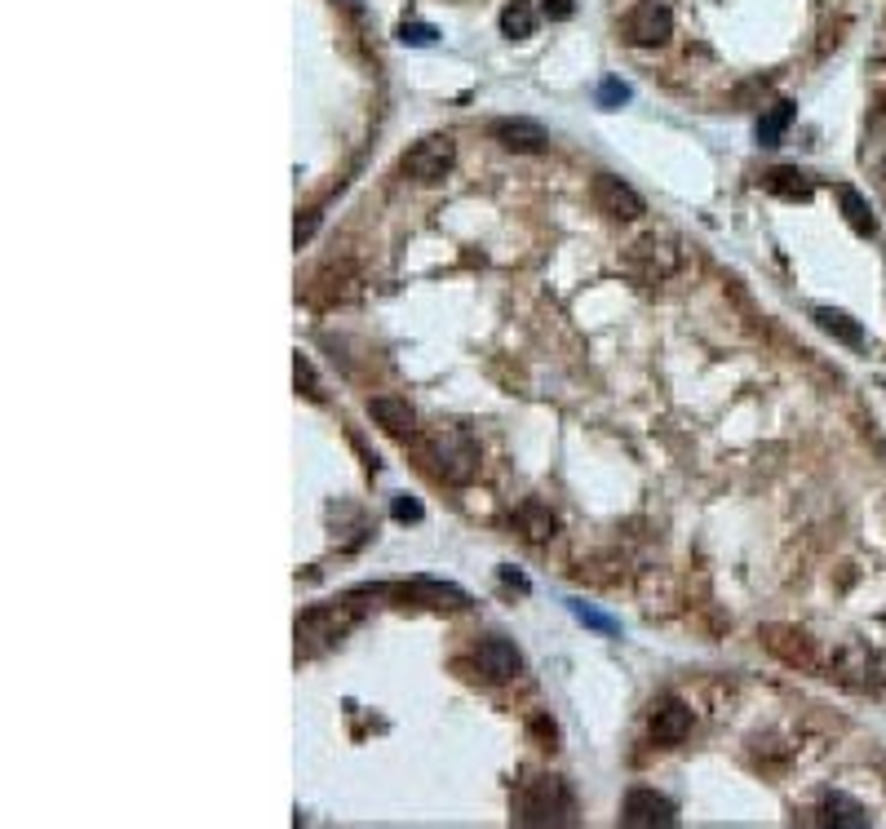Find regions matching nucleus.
I'll return each mask as SVG.
<instances>
[{"label":"nucleus","mask_w":886,"mask_h":829,"mask_svg":"<svg viewBox=\"0 0 886 829\" xmlns=\"http://www.w3.org/2000/svg\"><path fill=\"white\" fill-rule=\"evenodd\" d=\"M576 812L572 785L563 776L537 772L519 785V798H514V821L519 825H568Z\"/></svg>","instance_id":"f257e3e1"},{"label":"nucleus","mask_w":886,"mask_h":829,"mask_svg":"<svg viewBox=\"0 0 886 829\" xmlns=\"http://www.w3.org/2000/svg\"><path fill=\"white\" fill-rule=\"evenodd\" d=\"M678 266H683V249L665 235H643L621 253V271L634 284H665L669 275H678Z\"/></svg>","instance_id":"f03ea898"},{"label":"nucleus","mask_w":886,"mask_h":829,"mask_svg":"<svg viewBox=\"0 0 886 829\" xmlns=\"http://www.w3.org/2000/svg\"><path fill=\"white\" fill-rule=\"evenodd\" d=\"M435 470L448 484H470L479 470V444L470 431H461V426H452V431H439L435 435Z\"/></svg>","instance_id":"7ed1b4c3"},{"label":"nucleus","mask_w":886,"mask_h":829,"mask_svg":"<svg viewBox=\"0 0 886 829\" xmlns=\"http://www.w3.org/2000/svg\"><path fill=\"white\" fill-rule=\"evenodd\" d=\"M452 156H457V147H452L448 133H426V138L412 142V147L404 151L399 173L412 178V182H439L443 173L452 169Z\"/></svg>","instance_id":"20e7f679"},{"label":"nucleus","mask_w":886,"mask_h":829,"mask_svg":"<svg viewBox=\"0 0 886 829\" xmlns=\"http://www.w3.org/2000/svg\"><path fill=\"white\" fill-rule=\"evenodd\" d=\"M621 36L630 40L638 49H652V45H665L674 36V14L661 5V0H638L630 14L621 18Z\"/></svg>","instance_id":"39448f33"},{"label":"nucleus","mask_w":886,"mask_h":829,"mask_svg":"<svg viewBox=\"0 0 886 829\" xmlns=\"http://www.w3.org/2000/svg\"><path fill=\"white\" fill-rule=\"evenodd\" d=\"M590 200H594V209L607 213L612 222H634V218H643V209H647L643 196H638L625 178H616V173H594Z\"/></svg>","instance_id":"423d86ee"},{"label":"nucleus","mask_w":886,"mask_h":829,"mask_svg":"<svg viewBox=\"0 0 886 829\" xmlns=\"http://www.w3.org/2000/svg\"><path fill=\"white\" fill-rule=\"evenodd\" d=\"M674 821H678L674 798L647 790V785L630 790L621 803V825H630V829H656V825H674Z\"/></svg>","instance_id":"0eeeda50"},{"label":"nucleus","mask_w":886,"mask_h":829,"mask_svg":"<svg viewBox=\"0 0 886 829\" xmlns=\"http://www.w3.org/2000/svg\"><path fill=\"white\" fill-rule=\"evenodd\" d=\"M488 133H492V142H501L506 151H519V156H537V151L550 147V133L528 116H501L488 125Z\"/></svg>","instance_id":"6e6552de"},{"label":"nucleus","mask_w":886,"mask_h":829,"mask_svg":"<svg viewBox=\"0 0 886 829\" xmlns=\"http://www.w3.org/2000/svg\"><path fill=\"white\" fill-rule=\"evenodd\" d=\"M350 626V612L346 608H311L302 621H297V648L302 652H319L324 643L342 639Z\"/></svg>","instance_id":"1a4fd4ad"},{"label":"nucleus","mask_w":886,"mask_h":829,"mask_svg":"<svg viewBox=\"0 0 886 829\" xmlns=\"http://www.w3.org/2000/svg\"><path fill=\"white\" fill-rule=\"evenodd\" d=\"M475 661H479V670L488 674L492 683H506V679H519V674H523L519 648H514L510 639H501V634H488V639H479Z\"/></svg>","instance_id":"9d476101"},{"label":"nucleus","mask_w":886,"mask_h":829,"mask_svg":"<svg viewBox=\"0 0 886 829\" xmlns=\"http://www.w3.org/2000/svg\"><path fill=\"white\" fill-rule=\"evenodd\" d=\"M762 643L776 652L785 665H802V670H816V643H811L807 630L798 626H767L762 630Z\"/></svg>","instance_id":"9b49d317"},{"label":"nucleus","mask_w":886,"mask_h":829,"mask_svg":"<svg viewBox=\"0 0 886 829\" xmlns=\"http://www.w3.org/2000/svg\"><path fill=\"white\" fill-rule=\"evenodd\" d=\"M368 417H373L381 431L395 435V439H404V435L417 431V413H412V404H408V399H395V395L368 399Z\"/></svg>","instance_id":"f8f14e48"},{"label":"nucleus","mask_w":886,"mask_h":829,"mask_svg":"<svg viewBox=\"0 0 886 829\" xmlns=\"http://www.w3.org/2000/svg\"><path fill=\"white\" fill-rule=\"evenodd\" d=\"M687 732H692V710H687L683 701L665 697V701L652 710V741H656V745H678Z\"/></svg>","instance_id":"ddd939ff"},{"label":"nucleus","mask_w":886,"mask_h":829,"mask_svg":"<svg viewBox=\"0 0 886 829\" xmlns=\"http://www.w3.org/2000/svg\"><path fill=\"white\" fill-rule=\"evenodd\" d=\"M519 528L528 532V541H550L554 537V528H559V519H554V510L545 506V501H537V497H528L519 506Z\"/></svg>","instance_id":"4468645a"},{"label":"nucleus","mask_w":886,"mask_h":829,"mask_svg":"<svg viewBox=\"0 0 886 829\" xmlns=\"http://www.w3.org/2000/svg\"><path fill=\"white\" fill-rule=\"evenodd\" d=\"M767 191L780 200H811V178L793 165H780L767 173Z\"/></svg>","instance_id":"2eb2a0df"},{"label":"nucleus","mask_w":886,"mask_h":829,"mask_svg":"<svg viewBox=\"0 0 886 829\" xmlns=\"http://www.w3.org/2000/svg\"><path fill=\"white\" fill-rule=\"evenodd\" d=\"M501 32L510 40H528L537 32V9H532V0H510V5L501 9Z\"/></svg>","instance_id":"dca6fc26"},{"label":"nucleus","mask_w":886,"mask_h":829,"mask_svg":"<svg viewBox=\"0 0 886 829\" xmlns=\"http://www.w3.org/2000/svg\"><path fill=\"white\" fill-rule=\"evenodd\" d=\"M412 595L417 599H426L430 608H466V595H461L457 586H448V581H430V577H421V581H412Z\"/></svg>","instance_id":"f3484780"},{"label":"nucleus","mask_w":886,"mask_h":829,"mask_svg":"<svg viewBox=\"0 0 886 829\" xmlns=\"http://www.w3.org/2000/svg\"><path fill=\"white\" fill-rule=\"evenodd\" d=\"M824 821L829 825H847V829H864L869 825V812H864L860 803H855V798H847V794H829L824 798Z\"/></svg>","instance_id":"a211bd4d"},{"label":"nucleus","mask_w":886,"mask_h":829,"mask_svg":"<svg viewBox=\"0 0 886 829\" xmlns=\"http://www.w3.org/2000/svg\"><path fill=\"white\" fill-rule=\"evenodd\" d=\"M816 324L824 333H833L838 342H847V346H864V329L851 320V315H842V311H833V306H820L816 311Z\"/></svg>","instance_id":"6ab92c4d"},{"label":"nucleus","mask_w":886,"mask_h":829,"mask_svg":"<svg viewBox=\"0 0 886 829\" xmlns=\"http://www.w3.org/2000/svg\"><path fill=\"white\" fill-rule=\"evenodd\" d=\"M838 200H842V213H847L851 231H860V235H873V231H878V222H873L869 200H864L855 187H838Z\"/></svg>","instance_id":"aec40b11"},{"label":"nucleus","mask_w":886,"mask_h":829,"mask_svg":"<svg viewBox=\"0 0 886 829\" xmlns=\"http://www.w3.org/2000/svg\"><path fill=\"white\" fill-rule=\"evenodd\" d=\"M789 120H793V102H776V107H767V116L758 120V142H762V147L780 142V133L789 129Z\"/></svg>","instance_id":"412c9836"},{"label":"nucleus","mask_w":886,"mask_h":829,"mask_svg":"<svg viewBox=\"0 0 886 829\" xmlns=\"http://www.w3.org/2000/svg\"><path fill=\"white\" fill-rule=\"evenodd\" d=\"M568 608H572V617H576V621H585V626H594V630H603V634H621V626H616L612 617H603V612L585 608L581 599H568Z\"/></svg>","instance_id":"4be33fe9"},{"label":"nucleus","mask_w":886,"mask_h":829,"mask_svg":"<svg viewBox=\"0 0 886 829\" xmlns=\"http://www.w3.org/2000/svg\"><path fill=\"white\" fill-rule=\"evenodd\" d=\"M399 40L404 45H435L439 32L430 23H399Z\"/></svg>","instance_id":"5701e85b"},{"label":"nucleus","mask_w":886,"mask_h":829,"mask_svg":"<svg viewBox=\"0 0 886 829\" xmlns=\"http://www.w3.org/2000/svg\"><path fill=\"white\" fill-rule=\"evenodd\" d=\"M390 515H395L399 524H417V519L426 515V510H421V506H417V501H412L408 493H399L395 501H390Z\"/></svg>","instance_id":"b1692460"},{"label":"nucleus","mask_w":886,"mask_h":829,"mask_svg":"<svg viewBox=\"0 0 886 829\" xmlns=\"http://www.w3.org/2000/svg\"><path fill=\"white\" fill-rule=\"evenodd\" d=\"M599 102L607 111L621 107V102H630V85H621V80H603V85H599Z\"/></svg>","instance_id":"393cba45"},{"label":"nucleus","mask_w":886,"mask_h":829,"mask_svg":"<svg viewBox=\"0 0 886 829\" xmlns=\"http://www.w3.org/2000/svg\"><path fill=\"white\" fill-rule=\"evenodd\" d=\"M293 368H297V386H306V395H311V399H324V391H319V382H315L311 360H306V355H297Z\"/></svg>","instance_id":"a878e982"},{"label":"nucleus","mask_w":886,"mask_h":829,"mask_svg":"<svg viewBox=\"0 0 886 829\" xmlns=\"http://www.w3.org/2000/svg\"><path fill=\"white\" fill-rule=\"evenodd\" d=\"M545 18H572V0H545Z\"/></svg>","instance_id":"bb28decb"},{"label":"nucleus","mask_w":886,"mask_h":829,"mask_svg":"<svg viewBox=\"0 0 886 829\" xmlns=\"http://www.w3.org/2000/svg\"><path fill=\"white\" fill-rule=\"evenodd\" d=\"M342 5L350 9V14H359V0H342Z\"/></svg>","instance_id":"cd10ccee"}]
</instances>
